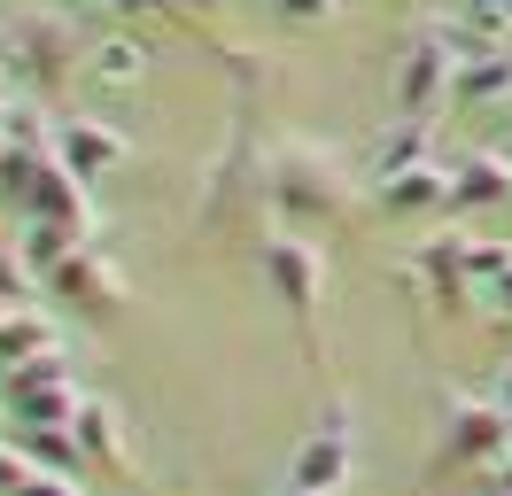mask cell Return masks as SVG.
Returning <instances> with one entry per match:
<instances>
[{"label": "cell", "instance_id": "6", "mask_svg": "<svg viewBox=\"0 0 512 496\" xmlns=\"http://www.w3.org/2000/svg\"><path fill=\"white\" fill-rule=\"evenodd\" d=\"M125 155L132 148H125V132H117L109 117H78V109L55 117V163H70L86 186L109 179V171H125Z\"/></svg>", "mask_w": 512, "mask_h": 496}, {"label": "cell", "instance_id": "33", "mask_svg": "<svg viewBox=\"0 0 512 496\" xmlns=\"http://www.w3.org/2000/svg\"><path fill=\"white\" fill-rule=\"evenodd\" d=\"M288 496H334V489H288Z\"/></svg>", "mask_w": 512, "mask_h": 496}, {"label": "cell", "instance_id": "1", "mask_svg": "<svg viewBox=\"0 0 512 496\" xmlns=\"http://www.w3.org/2000/svg\"><path fill=\"white\" fill-rule=\"evenodd\" d=\"M474 39H481L474 24L419 31L412 47H404V70H396V109H404V117H435V109L450 101V78H458V62H466Z\"/></svg>", "mask_w": 512, "mask_h": 496}, {"label": "cell", "instance_id": "12", "mask_svg": "<svg viewBox=\"0 0 512 496\" xmlns=\"http://www.w3.org/2000/svg\"><path fill=\"white\" fill-rule=\"evenodd\" d=\"M373 194H381V217H427V210H450V171L443 163H412V171L373 179Z\"/></svg>", "mask_w": 512, "mask_h": 496}, {"label": "cell", "instance_id": "34", "mask_svg": "<svg viewBox=\"0 0 512 496\" xmlns=\"http://www.w3.org/2000/svg\"><path fill=\"white\" fill-rule=\"evenodd\" d=\"M0 140H8V101H0Z\"/></svg>", "mask_w": 512, "mask_h": 496}, {"label": "cell", "instance_id": "25", "mask_svg": "<svg viewBox=\"0 0 512 496\" xmlns=\"http://www.w3.org/2000/svg\"><path fill=\"white\" fill-rule=\"evenodd\" d=\"M24 473H32L24 442H16V434H0V496H16V489H24Z\"/></svg>", "mask_w": 512, "mask_h": 496}, {"label": "cell", "instance_id": "11", "mask_svg": "<svg viewBox=\"0 0 512 496\" xmlns=\"http://www.w3.org/2000/svg\"><path fill=\"white\" fill-rule=\"evenodd\" d=\"M70 434H78V450H86V465H101V473H117V481H132L140 465H132V450H125V419L109 411L101 396H86L78 403V419H70Z\"/></svg>", "mask_w": 512, "mask_h": 496}, {"label": "cell", "instance_id": "7", "mask_svg": "<svg viewBox=\"0 0 512 496\" xmlns=\"http://www.w3.org/2000/svg\"><path fill=\"white\" fill-rule=\"evenodd\" d=\"M357 465V442H350V403H326L319 434H303V450H295V489H334L350 481Z\"/></svg>", "mask_w": 512, "mask_h": 496}, {"label": "cell", "instance_id": "9", "mask_svg": "<svg viewBox=\"0 0 512 496\" xmlns=\"http://www.w3.org/2000/svg\"><path fill=\"white\" fill-rule=\"evenodd\" d=\"M505 458V403H458L443 427V458L435 465H497Z\"/></svg>", "mask_w": 512, "mask_h": 496}, {"label": "cell", "instance_id": "10", "mask_svg": "<svg viewBox=\"0 0 512 496\" xmlns=\"http://www.w3.org/2000/svg\"><path fill=\"white\" fill-rule=\"evenodd\" d=\"M24 217H47V225H70L78 241H94V194H86V179H78L70 163H55V155H47V171L32 179Z\"/></svg>", "mask_w": 512, "mask_h": 496}, {"label": "cell", "instance_id": "4", "mask_svg": "<svg viewBox=\"0 0 512 496\" xmlns=\"http://www.w3.org/2000/svg\"><path fill=\"white\" fill-rule=\"evenodd\" d=\"M256 264H264V287H272L295 318H319V303H326V256H319V241H303V233H272Z\"/></svg>", "mask_w": 512, "mask_h": 496}, {"label": "cell", "instance_id": "32", "mask_svg": "<svg viewBox=\"0 0 512 496\" xmlns=\"http://www.w3.org/2000/svg\"><path fill=\"white\" fill-rule=\"evenodd\" d=\"M505 458H512V411H505Z\"/></svg>", "mask_w": 512, "mask_h": 496}, {"label": "cell", "instance_id": "22", "mask_svg": "<svg viewBox=\"0 0 512 496\" xmlns=\"http://www.w3.org/2000/svg\"><path fill=\"white\" fill-rule=\"evenodd\" d=\"M47 171V148H24V140H0V202H32V179Z\"/></svg>", "mask_w": 512, "mask_h": 496}, {"label": "cell", "instance_id": "31", "mask_svg": "<svg viewBox=\"0 0 512 496\" xmlns=\"http://www.w3.org/2000/svg\"><path fill=\"white\" fill-rule=\"evenodd\" d=\"M171 8H194V16H210V8H218V0H171Z\"/></svg>", "mask_w": 512, "mask_h": 496}, {"label": "cell", "instance_id": "19", "mask_svg": "<svg viewBox=\"0 0 512 496\" xmlns=\"http://www.w3.org/2000/svg\"><path fill=\"white\" fill-rule=\"evenodd\" d=\"M412 163H435V124H427V117H404V124L381 140V148H373V179H388V171H412Z\"/></svg>", "mask_w": 512, "mask_h": 496}, {"label": "cell", "instance_id": "8", "mask_svg": "<svg viewBox=\"0 0 512 496\" xmlns=\"http://www.w3.org/2000/svg\"><path fill=\"white\" fill-rule=\"evenodd\" d=\"M505 101H512V47L505 39H474L466 62H458V78H450V109L489 117V109H505Z\"/></svg>", "mask_w": 512, "mask_h": 496}, {"label": "cell", "instance_id": "14", "mask_svg": "<svg viewBox=\"0 0 512 496\" xmlns=\"http://www.w3.org/2000/svg\"><path fill=\"white\" fill-rule=\"evenodd\" d=\"M466 248H474V233H435V241H419L412 272L427 295H443V303H458L466 295Z\"/></svg>", "mask_w": 512, "mask_h": 496}, {"label": "cell", "instance_id": "17", "mask_svg": "<svg viewBox=\"0 0 512 496\" xmlns=\"http://www.w3.org/2000/svg\"><path fill=\"white\" fill-rule=\"evenodd\" d=\"M148 47H140V39H132V31H101L94 47H86V78H94V86H140V78H148Z\"/></svg>", "mask_w": 512, "mask_h": 496}, {"label": "cell", "instance_id": "36", "mask_svg": "<svg viewBox=\"0 0 512 496\" xmlns=\"http://www.w3.org/2000/svg\"><path fill=\"white\" fill-rule=\"evenodd\" d=\"M0 318H8V303H0Z\"/></svg>", "mask_w": 512, "mask_h": 496}, {"label": "cell", "instance_id": "2", "mask_svg": "<svg viewBox=\"0 0 512 496\" xmlns=\"http://www.w3.org/2000/svg\"><path fill=\"white\" fill-rule=\"evenodd\" d=\"M272 202L288 217H303V225H334V217L350 210V171L319 148H280V163H272Z\"/></svg>", "mask_w": 512, "mask_h": 496}, {"label": "cell", "instance_id": "24", "mask_svg": "<svg viewBox=\"0 0 512 496\" xmlns=\"http://www.w3.org/2000/svg\"><path fill=\"white\" fill-rule=\"evenodd\" d=\"M466 24L481 39H512V0H466Z\"/></svg>", "mask_w": 512, "mask_h": 496}, {"label": "cell", "instance_id": "35", "mask_svg": "<svg viewBox=\"0 0 512 496\" xmlns=\"http://www.w3.org/2000/svg\"><path fill=\"white\" fill-rule=\"evenodd\" d=\"M0 419H8V403H0Z\"/></svg>", "mask_w": 512, "mask_h": 496}, {"label": "cell", "instance_id": "29", "mask_svg": "<svg viewBox=\"0 0 512 496\" xmlns=\"http://www.w3.org/2000/svg\"><path fill=\"white\" fill-rule=\"evenodd\" d=\"M481 496H512V458L489 465V481H481Z\"/></svg>", "mask_w": 512, "mask_h": 496}, {"label": "cell", "instance_id": "18", "mask_svg": "<svg viewBox=\"0 0 512 496\" xmlns=\"http://www.w3.org/2000/svg\"><path fill=\"white\" fill-rule=\"evenodd\" d=\"M16 442H24L32 473H78V481H86V450H78L70 427H16Z\"/></svg>", "mask_w": 512, "mask_h": 496}, {"label": "cell", "instance_id": "28", "mask_svg": "<svg viewBox=\"0 0 512 496\" xmlns=\"http://www.w3.org/2000/svg\"><path fill=\"white\" fill-rule=\"evenodd\" d=\"M55 8H63V16H78V8H140V16H148V8H171V0H55Z\"/></svg>", "mask_w": 512, "mask_h": 496}, {"label": "cell", "instance_id": "13", "mask_svg": "<svg viewBox=\"0 0 512 496\" xmlns=\"http://www.w3.org/2000/svg\"><path fill=\"white\" fill-rule=\"evenodd\" d=\"M512 202V155H466L450 163V210H505Z\"/></svg>", "mask_w": 512, "mask_h": 496}, {"label": "cell", "instance_id": "30", "mask_svg": "<svg viewBox=\"0 0 512 496\" xmlns=\"http://www.w3.org/2000/svg\"><path fill=\"white\" fill-rule=\"evenodd\" d=\"M497 403H505V411H512V365H505V380H497Z\"/></svg>", "mask_w": 512, "mask_h": 496}, {"label": "cell", "instance_id": "26", "mask_svg": "<svg viewBox=\"0 0 512 496\" xmlns=\"http://www.w3.org/2000/svg\"><path fill=\"white\" fill-rule=\"evenodd\" d=\"M16 496H86V481H78V473H24Z\"/></svg>", "mask_w": 512, "mask_h": 496}, {"label": "cell", "instance_id": "16", "mask_svg": "<svg viewBox=\"0 0 512 496\" xmlns=\"http://www.w3.org/2000/svg\"><path fill=\"white\" fill-rule=\"evenodd\" d=\"M63 349V326L47 318V310H32V303H16L8 318H0V365L16 372V365H32V357H55Z\"/></svg>", "mask_w": 512, "mask_h": 496}, {"label": "cell", "instance_id": "15", "mask_svg": "<svg viewBox=\"0 0 512 496\" xmlns=\"http://www.w3.org/2000/svg\"><path fill=\"white\" fill-rule=\"evenodd\" d=\"M466 295L481 310L512 318V241H474L466 248Z\"/></svg>", "mask_w": 512, "mask_h": 496}, {"label": "cell", "instance_id": "3", "mask_svg": "<svg viewBox=\"0 0 512 496\" xmlns=\"http://www.w3.org/2000/svg\"><path fill=\"white\" fill-rule=\"evenodd\" d=\"M0 403H8V419H16V427H70V419H78V403H86V388L70 380V357L55 349V357H32V365L8 372Z\"/></svg>", "mask_w": 512, "mask_h": 496}, {"label": "cell", "instance_id": "20", "mask_svg": "<svg viewBox=\"0 0 512 496\" xmlns=\"http://www.w3.org/2000/svg\"><path fill=\"white\" fill-rule=\"evenodd\" d=\"M16 47H24V62H32V78H63L70 70V47H63V24H55V16L16 24Z\"/></svg>", "mask_w": 512, "mask_h": 496}, {"label": "cell", "instance_id": "27", "mask_svg": "<svg viewBox=\"0 0 512 496\" xmlns=\"http://www.w3.org/2000/svg\"><path fill=\"white\" fill-rule=\"evenodd\" d=\"M342 0H272V16H288V24H326Z\"/></svg>", "mask_w": 512, "mask_h": 496}, {"label": "cell", "instance_id": "5", "mask_svg": "<svg viewBox=\"0 0 512 496\" xmlns=\"http://www.w3.org/2000/svg\"><path fill=\"white\" fill-rule=\"evenodd\" d=\"M47 295H63V303L86 310V318H109V310L125 303V272H117V264H109L94 241H78L63 264L47 272Z\"/></svg>", "mask_w": 512, "mask_h": 496}, {"label": "cell", "instance_id": "21", "mask_svg": "<svg viewBox=\"0 0 512 496\" xmlns=\"http://www.w3.org/2000/svg\"><path fill=\"white\" fill-rule=\"evenodd\" d=\"M16 248H24V264L39 272V287H47V272H55V264H63L70 248H78V233H70V225H47V217H24Z\"/></svg>", "mask_w": 512, "mask_h": 496}, {"label": "cell", "instance_id": "23", "mask_svg": "<svg viewBox=\"0 0 512 496\" xmlns=\"http://www.w3.org/2000/svg\"><path fill=\"white\" fill-rule=\"evenodd\" d=\"M32 295H39V272L24 264V248H8V241H0V303L16 310V303H32Z\"/></svg>", "mask_w": 512, "mask_h": 496}]
</instances>
